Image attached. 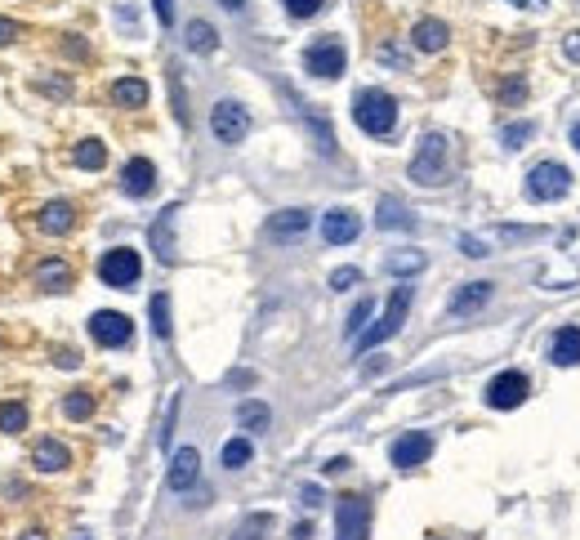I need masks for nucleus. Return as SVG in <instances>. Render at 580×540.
Listing matches in <instances>:
<instances>
[{
  "mask_svg": "<svg viewBox=\"0 0 580 540\" xmlns=\"http://www.w3.org/2000/svg\"><path fill=\"white\" fill-rule=\"evenodd\" d=\"M571 143H576V152H580V121H576V130H571Z\"/></svg>",
  "mask_w": 580,
  "mask_h": 540,
  "instance_id": "a18cd8bd",
  "label": "nucleus"
},
{
  "mask_svg": "<svg viewBox=\"0 0 580 540\" xmlns=\"http://www.w3.org/2000/svg\"><path fill=\"white\" fill-rule=\"evenodd\" d=\"M531 134H536V125H531V121H518V125H504L500 139H504V148H522Z\"/></svg>",
  "mask_w": 580,
  "mask_h": 540,
  "instance_id": "72a5a7b5",
  "label": "nucleus"
},
{
  "mask_svg": "<svg viewBox=\"0 0 580 540\" xmlns=\"http://www.w3.org/2000/svg\"><path fill=\"white\" fill-rule=\"evenodd\" d=\"M72 223H77V210H72L68 201H50V206L41 210V228H45V232H54V237L72 232Z\"/></svg>",
  "mask_w": 580,
  "mask_h": 540,
  "instance_id": "4be33fe9",
  "label": "nucleus"
},
{
  "mask_svg": "<svg viewBox=\"0 0 580 540\" xmlns=\"http://www.w3.org/2000/svg\"><path fill=\"white\" fill-rule=\"evenodd\" d=\"M300 117L309 121V130H313V139H318V152H322V157H335V130L326 125V117H318V112H309L304 103H300Z\"/></svg>",
  "mask_w": 580,
  "mask_h": 540,
  "instance_id": "b1692460",
  "label": "nucleus"
},
{
  "mask_svg": "<svg viewBox=\"0 0 580 540\" xmlns=\"http://www.w3.org/2000/svg\"><path fill=\"white\" fill-rule=\"evenodd\" d=\"M527 393H531V384H527L522 371H500V375L487 384V407H495V411H513V407L527 402Z\"/></svg>",
  "mask_w": 580,
  "mask_h": 540,
  "instance_id": "1a4fd4ad",
  "label": "nucleus"
},
{
  "mask_svg": "<svg viewBox=\"0 0 580 540\" xmlns=\"http://www.w3.org/2000/svg\"><path fill=\"white\" fill-rule=\"evenodd\" d=\"M487 300H491V282H469V286H460V291L451 295V313H455V318H473Z\"/></svg>",
  "mask_w": 580,
  "mask_h": 540,
  "instance_id": "6ab92c4d",
  "label": "nucleus"
},
{
  "mask_svg": "<svg viewBox=\"0 0 580 540\" xmlns=\"http://www.w3.org/2000/svg\"><path fill=\"white\" fill-rule=\"evenodd\" d=\"M174 214H179V210L170 206V210H161V219L152 223V250H157L165 263L174 259Z\"/></svg>",
  "mask_w": 580,
  "mask_h": 540,
  "instance_id": "aec40b11",
  "label": "nucleus"
},
{
  "mask_svg": "<svg viewBox=\"0 0 580 540\" xmlns=\"http://www.w3.org/2000/svg\"><path fill=\"white\" fill-rule=\"evenodd\" d=\"M384 268H389V273H398V278H407V273H420V268H424V254L420 250H398V254L384 259Z\"/></svg>",
  "mask_w": 580,
  "mask_h": 540,
  "instance_id": "c85d7f7f",
  "label": "nucleus"
},
{
  "mask_svg": "<svg viewBox=\"0 0 580 540\" xmlns=\"http://www.w3.org/2000/svg\"><path fill=\"white\" fill-rule=\"evenodd\" d=\"M562 54H567L571 63H580V32H571V36H562Z\"/></svg>",
  "mask_w": 580,
  "mask_h": 540,
  "instance_id": "ea45409f",
  "label": "nucleus"
},
{
  "mask_svg": "<svg viewBox=\"0 0 580 540\" xmlns=\"http://www.w3.org/2000/svg\"><path fill=\"white\" fill-rule=\"evenodd\" d=\"M460 246H464V254H473V259L491 254V250H487V241H482V237H473V232H464V237H460Z\"/></svg>",
  "mask_w": 580,
  "mask_h": 540,
  "instance_id": "4c0bfd02",
  "label": "nucleus"
},
{
  "mask_svg": "<svg viewBox=\"0 0 580 540\" xmlns=\"http://www.w3.org/2000/svg\"><path fill=\"white\" fill-rule=\"evenodd\" d=\"M281 5H286L290 19H313V14L326 5V0H281Z\"/></svg>",
  "mask_w": 580,
  "mask_h": 540,
  "instance_id": "f704fd0d",
  "label": "nucleus"
},
{
  "mask_svg": "<svg viewBox=\"0 0 580 540\" xmlns=\"http://www.w3.org/2000/svg\"><path fill=\"white\" fill-rule=\"evenodd\" d=\"M148 313H152V335H157V340H170V295H152Z\"/></svg>",
  "mask_w": 580,
  "mask_h": 540,
  "instance_id": "7c9ffc66",
  "label": "nucleus"
},
{
  "mask_svg": "<svg viewBox=\"0 0 580 540\" xmlns=\"http://www.w3.org/2000/svg\"><path fill=\"white\" fill-rule=\"evenodd\" d=\"M112 99H117L121 108H143V103H148V85H143L139 77H125V81L112 85Z\"/></svg>",
  "mask_w": 580,
  "mask_h": 540,
  "instance_id": "a878e982",
  "label": "nucleus"
},
{
  "mask_svg": "<svg viewBox=\"0 0 580 540\" xmlns=\"http://www.w3.org/2000/svg\"><path fill=\"white\" fill-rule=\"evenodd\" d=\"M335 540H371V504L362 496L335 500Z\"/></svg>",
  "mask_w": 580,
  "mask_h": 540,
  "instance_id": "39448f33",
  "label": "nucleus"
},
{
  "mask_svg": "<svg viewBox=\"0 0 580 540\" xmlns=\"http://www.w3.org/2000/svg\"><path fill=\"white\" fill-rule=\"evenodd\" d=\"M371 313H375V304H371V300H362V304L349 313V335H353V340L367 331V318H371Z\"/></svg>",
  "mask_w": 580,
  "mask_h": 540,
  "instance_id": "c9c22d12",
  "label": "nucleus"
},
{
  "mask_svg": "<svg viewBox=\"0 0 580 540\" xmlns=\"http://www.w3.org/2000/svg\"><path fill=\"white\" fill-rule=\"evenodd\" d=\"M219 5H223V10H232V14H237V10H241V5H246V0H219Z\"/></svg>",
  "mask_w": 580,
  "mask_h": 540,
  "instance_id": "37998d69",
  "label": "nucleus"
},
{
  "mask_svg": "<svg viewBox=\"0 0 580 540\" xmlns=\"http://www.w3.org/2000/svg\"><path fill=\"white\" fill-rule=\"evenodd\" d=\"M304 68H309L313 77H322V81H335V77H344V68H349V54H344V45H340L335 36H326V41L309 45V54H304Z\"/></svg>",
  "mask_w": 580,
  "mask_h": 540,
  "instance_id": "0eeeda50",
  "label": "nucleus"
},
{
  "mask_svg": "<svg viewBox=\"0 0 580 540\" xmlns=\"http://www.w3.org/2000/svg\"><path fill=\"white\" fill-rule=\"evenodd\" d=\"M250 455H254V447H250L246 438H232V442H223V464H228V469H241V464H250Z\"/></svg>",
  "mask_w": 580,
  "mask_h": 540,
  "instance_id": "473e14b6",
  "label": "nucleus"
},
{
  "mask_svg": "<svg viewBox=\"0 0 580 540\" xmlns=\"http://www.w3.org/2000/svg\"><path fill=\"white\" fill-rule=\"evenodd\" d=\"M23 540H45V531H36V527H32V531H23Z\"/></svg>",
  "mask_w": 580,
  "mask_h": 540,
  "instance_id": "c03bdc74",
  "label": "nucleus"
},
{
  "mask_svg": "<svg viewBox=\"0 0 580 540\" xmlns=\"http://www.w3.org/2000/svg\"><path fill=\"white\" fill-rule=\"evenodd\" d=\"M358 282H362L358 268H335V273H331V286H335V291H349V286H358Z\"/></svg>",
  "mask_w": 580,
  "mask_h": 540,
  "instance_id": "e433bc0d",
  "label": "nucleus"
},
{
  "mask_svg": "<svg viewBox=\"0 0 580 540\" xmlns=\"http://www.w3.org/2000/svg\"><path fill=\"white\" fill-rule=\"evenodd\" d=\"M358 232H362L358 210L335 206V210H326V214H322V237H326L331 246H349V241H358Z\"/></svg>",
  "mask_w": 580,
  "mask_h": 540,
  "instance_id": "9b49d317",
  "label": "nucleus"
},
{
  "mask_svg": "<svg viewBox=\"0 0 580 540\" xmlns=\"http://www.w3.org/2000/svg\"><path fill=\"white\" fill-rule=\"evenodd\" d=\"M429 455H433V438L420 433V429H415V433H402V438L393 442V451H389V460H393L398 469H420Z\"/></svg>",
  "mask_w": 580,
  "mask_h": 540,
  "instance_id": "f8f14e48",
  "label": "nucleus"
},
{
  "mask_svg": "<svg viewBox=\"0 0 580 540\" xmlns=\"http://www.w3.org/2000/svg\"><path fill=\"white\" fill-rule=\"evenodd\" d=\"M353 121H358L371 139H384V134H393V125H398V99L384 94V90H358V99H353Z\"/></svg>",
  "mask_w": 580,
  "mask_h": 540,
  "instance_id": "f257e3e1",
  "label": "nucleus"
},
{
  "mask_svg": "<svg viewBox=\"0 0 580 540\" xmlns=\"http://www.w3.org/2000/svg\"><path fill=\"white\" fill-rule=\"evenodd\" d=\"M99 278H103V286L130 291V286L143 278V259H139V250H130V246H117V250H108V254L99 259Z\"/></svg>",
  "mask_w": 580,
  "mask_h": 540,
  "instance_id": "20e7f679",
  "label": "nucleus"
},
{
  "mask_svg": "<svg viewBox=\"0 0 580 540\" xmlns=\"http://www.w3.org/2000/svg\"><path fill=\"white\" fill-rule=\"evenodd\" d=\"M19 36V28H14V19H0V45H10Z\"/></svg>",
  "mask_w": 580,
  "mask_h": 540,
  "instance_id": "a19ab883",
  "label": "nucleus"
},
{
  "mask_svg": "<svg viewBox=\"0 0 580 540\" xmlns=\"http://www.w3.org/2000/svg\"><path fill=\"white\" fill-rule=\"evenodd\" d=\"M447 152H451L447 134H442V130H429V134L420 139L415 157H411V179L424 183V188H438V183L447 179Z\"/></svg>",
  "mask_w": 580,
  "mask_h": 540,
  "instance_id": "7ed1b4c3",
  "label": "nucleus"
},
{
  "mask_svg": "<svg viewBox=\"0 0 580 540\" xmlns=\"http://www.w3.org/2000/svg\"><path fill=\"white\" fill-rule=\"evenodd\" d=\"M63 415L68 420H90L94 415V398L90 393H68L63 398Z\"/></svg>",
  "mask_w": 580,
  "mask_h": 540,
  "instance_id": "2f4dec72",
  "label": "nucleus"
},
{
  "mask_svg": "<svg viewBox=\"0 0 580 540\" xmlns=\"http://www.w3.org/2000/svg\"><path fill=\"white\" fill-rule=\"evenodd\" d=\"M411 300H415V291H411V286H398V291L389 295V304H384L380 322H375V326H367V331L358 335V353H371V349L389 344V340L402 331V322H407V313H411Z\"/></svg>",
  "mask_w": 580,
  "mask_h": 540,
  "instance_id": "f03ea898",
  "label": "nucleus"
},
{
  "mask_svg": "<svg viewBox=\"0 0 580 540\" xmlns=\"http://www.w3.org/2000/svg\"><path fill=\"white\" fill-rule=\"evenodd\" d=\"M90 335H94V344H103V349H121V344H130L134 322H130L125 313L103 309V313H94V318H90Z\"/></svg>",
  "mask_w": 580,
  "mask_h": 540,
  "instance_id": "9d476101",
  "label": "nucleus"
},
{
  "mask_svg": "<svg viewBox=\"0 0 580 540\" xmlns=\"http://www.w3.org/2000/svg\"><path fill=\"white\" fill-rule=\"evenodd\" d=\"M210 130H214L219 143H241V139L250 134V112H246L237 99H219V103L210 108Z\"/></svg>",
  "mask_w": 580,
  "mask_h": 540,
  "instance_id": "423d86ee",
  "label": "nucleus"
},
{
  "mask_svg": "<svg viewBox=\"0 0 580 540\" xmlns=\"http://www.w3.org/2000/svg\"><path fill=\"white\" fill-rule=\"evenodd\" d=\"M121 188H125V197H148V192L157 188V165H152L148 157H134V161L121 170Z\"/></svg>",
  "mask_w": 580,
  "mask_h": 540,
  "instance_id": "4468645a",
  "label": "nucleus"
},
{
  "mask_svg": "<svg viewBox=\"0 0 580 540\" xmlns=\"http://www.w3.org/2000/svg\"><path fill=\"white\" fill-rule=\"evenodd\" d=\"M268 420H272V411H268L263 402H241V407H237V424H241L246 433H263Z\"/></svg>",
  "mask_w": 580,
  "mask_h": 540,
  "instance_id": "bb28decb",
  "label": "nucleus"
},
{
  "mask_svg": "<svg viewBox=\"0 0 580 540\" xmlns=\"http://www.w3.org/2000/svg\"><path fill=\"white\" fill-rule=\"evenodd\" d=\"M72 161H77L81 170H103V165H108V148H103L99 139H85V143H77Z\"/></svg>",
  "mask_w": 580,
  "mask_h": 540,
  "instance_id": "cd10ccee",
  "label": "nucleus"
},
{
  "mask_svg": "<svg viewBox=\"0 0 580 540\" xmlns=\"http://www.w3.org/2000/svg\"><path fill=\"white\" fill-rule=\"evenodd\" d=\"M553 362L558 367H576L580 362V326H562L558 335H553Z\"/></svg>",
  "mask_w": 580,
  "mask_h": 540,
  "instance_id": "412c9836",
  "label": "nucleus"
},
{
  "mask_svg": "<svg viewBox=\"0 0 580 540\" xmlns=\"http://www.w3.org/2000/svg\"><path fill=\"white\" fill-rule=\"evenodd\" d=\"M375 223L384 232H411L415 228V214L398 201V197H380V210H375Z\"/></svg>",
  "mask_w": 580,
  "mask_h": 540,
  "instance_id": "a211bd4d",
  "label": "nucleus"
},
{
  "mask_svg": "<svg viewBox=\"0 0 580 540\" xmlns=\"http://www.w3.org/2000/svg\"><path fill=\"white\" fill-rule=\"evenodd\" d=\"M197 478H201V455H197V447H179L174 460H170V491H188Z\"/></svg>",
  "mask_w": 580,
  "mask_h": 540,
  "instance_id": "2eb2a0df",
  "label": "nucleus"
},
{
  "mask_svg": "<svg viewBox=\"0 0 580 540\" xmlns=\"http://www.w3.org/2000/svg\"><path fill=\"white\" fill-rule=\"evenodd\" d=\"M518 94H522V81H509V85H504V99H509V103H513V99H518Z\"/></svg>",
  "mask_w": 580,
  "mask_h": 540,
  "instance_id": "79ce46f5",
  "label": "nucleus"
},
{
  "mask_svg": "<svg viewBox=\"0 0 580 540\" xmlns=\"http://www.w3.org/2000/svg\"><path fill=\"white\" fill-rule=\"evenodd\" d=\"M36 282H41L45 291H68V286H72V268H68L63 259H45V263L36 268Z\"/></svg>",
  "mask_w": 580,
  "mask_h": 540,
  "instance_id": "5701e85b",
  "label": "nucleus"
},
{
  "mask_svg": "<svg viewBox=\"0 0 580 540\" xmlns=\"http://www.w3.org/2000/svg\"><path fill=\"white\" fill-rule=\"evenodd\" d=\"M32 464H36L41 473H63V469L72 464V451H68L59 438H41L36 451H32Z\"/></svg>",
  "mask_w": 580,
  "mask_h": 540,
  "instance_id": "dca6fc26",
  "label": "nucleus"
},
{
  "mask_svg": "<svg viewBox=\"0 0 580 540\" xmlns=\"http://www.w3.org/2000/svg\"><path fill=\"white\" fill-rule=\"evenodd\" d=\"M447 41H451V32H447V23H442V19H420V23H415V32H411V45H415V50H424V54L447 50Z\"/></svg>",
  "mask_w": 580,
  "mask_h": 540,
  "instance_id": "f3484780",
  "label": "nucleus"
},
{
  "mask_svg": "<svg viewBox=\"0 0 580 540\" xmlns=\"http://www.w3.org/2000/svg\"><path fill=\"white\" fill-rule=\"evenodd\" d=\"M77 540H90V536H77Z\"/></svg>",
  "mask_w": 580,
  "mask_h": 540,
  "instance_id": "49530a36",
  "label": "nucleus"
},
{
  "mask_svg": "<svg viewBox=\"0 0 580 540\" xmlns=\"http://www.w3.org/2000/svg\"><path fill=\"white\" fill-rule=\"evenodd\" d=\"M152 10H157V19H161L165 28L174 23V0H152Z\"/></svg>",
  "mask_w": 580,
  "mask_h": 540,
  "instance_id": "58836bf2",
  "label": "nucleus"
},
{
  "mask_svg": "<svg viewBox=\"0 0 580 540\" xmlns=\"http://www.w3.org/2000/svg\"><path fill=\"white\" fill-rule=\"evenodd\" d=\"M309 223H313V214L295 206V210H277V214L268 219V228H263V232H268L272 241H295V237H304V232H309Z\"/></svg>",
  "mask_w": 580,
  "mask_h": 540,
  "instance_id": "ddd939ff",
  "label": "nucleus"
},
{
  "mask_svg": "<svg viewBox=\"0 0 580 540\" xmlns=\"http://www.w3.org/2000/svg\"><path fill=\"white\" fill-rule=\"evenodd\" d=\"M183 41H188L192 54H210V50L219 45V32H214L205 19H197V23H188V36H183Z\"/></svg>",
  "mask_w": 580,
  "mask_h": 540,
  "instance_id": "393cba45",
  "label": "nucleus"
},
{
  "mask_svg": "<svg viewBox=\"0 0 580 540\" xmlns=\"http://www.w3.org/2000/svg\"><path fill=\"white\" fill-rule=\"evenodd\" d=\"M567 188H571V170L558 165V161H540V165L527 174V192H531L536 201H558Z\"/></svg>",
  "mask_w": 580,
  "mask_h": 540,
  "instance_id": "6e6552de",
  "label": "nucleus"
},
{
  "mask_svg": "<svg viewBox=\"0 0 580 540\" xmlns=\"http://www.w3.org/2000/svg\"><path fill=\"white\" fill-rule=\"evenodd\" d=\"M28 429V407L23 402H0V433H23Z\"/></svg>",
  "mask_w": 580,
  "mask_h": 540,
  "instance_id": "c756f323",
  "label": "nucleus"
}]
</instances>
